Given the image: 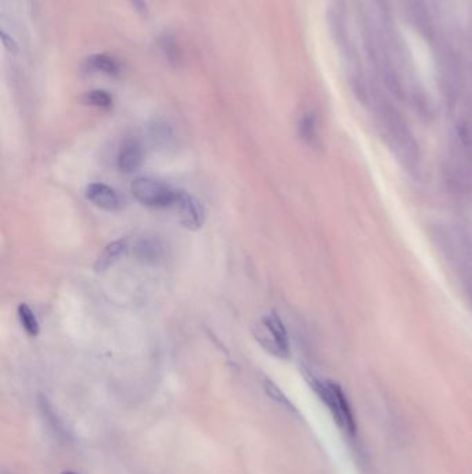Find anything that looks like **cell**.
<instances>
[{
	"instance_id": "1",
	"label": "cell",
	"mask_w": 472,
	"mask_h": 474,
	"mask_svg": "<svg viewBox=\"0 0 472 474\" xmlns=\"http://www.w3.org/2000/svg\"><path fill=\"white\" fill-rule=\"evenodd\" d=\"M353 92L371 112L378 134L395 161L410 173H416L421 166L422 154L417 136L399 109L375 86L363 77L352 80Z\"/></svg>"
},
{
	"instance_id": "2",
	"label": "cell",
	"mask_w": 472,
	"mask_h": 474,
	"mask_svg": "<svg viewBox=\"0 0 472 474\" xmlns=\"http://www.w3.org/2000/svg\"><path fill=\"white\" fill-rule=\"evenodd\" d=\"M432 239L472 308V230L444 223L435 227Z\"/></svg>"
},
{
	"instance_id": "3",
	"label": "cell",
	"mask_w": 472,
	"mask_h": 474,
	"mask_svg": "<svg viewBox=\"0 0 472 474\" xmlns=\"http://www.w3.org/2000/svg\"><path fill=\"white\" fill-rule=\"evenodd\" d=\"M310 384L316 394L320 397L323 404L330 411L336 426L348 436L356 434V419L353 415L351 402L348 401L344 390L339 387V384L334 383L331 380H317L312 379Z\"/></svg>"
},
{
	"instance_id": "4",
	"label": "cell",
	"mask_w": 472,
	"mask_h": 474,
	"mask_svg": "<svg viewBox=\"0 0 472 474\" xmlns=\"http://www.w3.org/2000/svg\"><path fill=\"white\" fill-rule=\"evenodd\" d=\"M252 332L263 350L281 360L290 358L288 335L281 319L275 312L259 319L253 325Z\"/></svg>"
},
{
	"instance_id": "5",
	"label": "cell",
	"mask_w": 472,
	"mask_h": 474,
	"mask_svg": "<svg viewBox=\"0 0 472 474\" xmlns=\"http://www.w3.org/2000/svg\"><path fill=\"white\" fill-rule=\"evenodd\" d=\"M131 190L136 200L147 207L165 208L176 204L179 192L170 186L150 178H138L132 182Z\"/></svg>"
},
{
	"instance_id": "6",
	"label": "cell",
	"mask_w": 472,
	"mask_h": 474,
	"mask_svg": "<svg viewBox=\"0 0 472 474\" xmlns=\"http://www.w3.org/2000/svg\"><path fill=\"white\" fill-rule=\"evenodd\" d=\"M179 210L180 223L189 230H198L205 222V211L201 203L185 192H179L177 201L175 204Z\"/></svg>"
},
{
	"instance_id": "7",
	"label": "cell",
	"mask_w": 472,
	"mask_h": 474,
	"mask_svg": "<svg viewBox=\"0 0 472 474\" xmlns=\"http://www.w3.org/2000/svg\"><path fill=\"white\" fill-rule=\"evenodd\" d=\"M86 198L96 207L106 211H118L122 207V201L116 192L103 183L89 185L86 189Z\"/></svg>"
},
{
	"instance_id": "8",
	"label": "cell",
	"mask_w": 472,
	"mask_h": 474,
	"mask_svg": "<svg viewBox=\"0 0 472 474\" xmlns=\"http://www.w3.org/2000/svg\"><path fill=\"white\" fill-rule=\"evenodd\" d=\"M144 160L143 147L136 139H126L118 153V168L125 173L136 172Z\"/></svg>"
},
{
	"instance_id": "9",
	"label": "cell",
	"mask_w": 472,
	"mask_h": 474,
	"mask_svg": "<svg viewBox=\"0 0 472 474\" xmlns=\"http://www.w3.org/2000/svg\"><path fill=\"white\" fill-rule=\"evenodd\" d=\"M126 250H128V244L125 240L112 242L111 244H109L97 257L96 264H94L96 272H106L109 268H111L114 264H116L121 259V257H124Z\"/></svg>"
},
{
	"instance_id": "10",
	"label": "cell",
	"mask_w": 472,
	"mask_h": 474,
	"mask_svg": "<svg viewBox=\"0 0 472 474\" xmlns=\"http://www.w3.org/2000/svg\"><path fill=\"white\" fill-rule=\"evenodd\" d=\"M135 252H136V255H138L139 259L154 262V261L160 259V257L163 254V247L157 240L146 239V240L139 242Z\"/></svg>"
},
{
	"instance_id": "11",
	"label": "cell",
	"mask_w": 472,
	"mask_h": 474,
	"mask_svg": "<svg viewBox=\"0 0 472 474\" xmlns=\"http://www.w3.org/2000/svg\"><path fill=\"white\" fill-rule=\"evenodd\" d=\"M17 311H18L20 322H21L24 330L27 332V335H31V337H36L39 335V322H38L35 313L32 312V309L27 304H21Z\"/></svg>"
},
{
	"instance_id": "12",
	"label": "cell",
	"mask_w": 472,
	"mask_h": 474,
	"mask_svg": "<svg viewBox=\"0 0 472 474\" xmlns=\"http://www.w3.org/2000/svg\"><path fill=\"white\" fill-rule=\"evenodd\" d=\"M84 102L89 106L99 109H110L112 106V97L104 90H93L86 93Z\"/></svg>"
},
{
	"instance_id": "13",
	"label": "cell",
	"mask_w": 472,
	"mask_h": 474,
	"mask_svg": "<svg viewBox=\"0 0 472 474\" xmlns=\"http://www.w3.org/2000/svg\"><path fill=\"white\" fill-rule=\"evenodd\" d=\"M90 64L97 71H101V72H106V74H110V75H115L118 72V64L111 57L97 55V56L92 57Z\"/></svg>"
},
{
	"instance_id": "14",
	"label": "cell",
	"mask_w": 472,
	"mask_h": 474,
	"mask_svg": "<svg viewBox=\"0 0 472 474\" xmlns=\"http://www.w3.org/2000/svg\"><path fill=\"white\" fill-rule=\"evenodd\" d=\"M300 131H301V136L302 139L306 140L309 144H313L316 141V122L313 115L306 114L302 117L301 122H300Z\"/></svg>"
},
{
	"instance_id": "15",
	"label": "cell",
	"mask_w": 472,
	"mask_h": 474,
	"mask_svg": "<svg viewBox=\"0 0 472 474\" xmlns=\"http://www.w3.org/2000/svg\"><path fill=\"white\" fill-rule=\"evenodd\" d=\"M263 389L268 392V395H269L272 399H275L276 402H278L280 405H282V406H285V408H290V409H294L292 405H291V402L288 401V398L284 395V392L280 390L278 386H276L272 380L265 379V380H263Z\"/></svg>"
},
{
	"instance_id": "16",
	"label": "cell",
	"mask_w": 472,
	"mask_h": 474,
	"mask_svg": "<svg viewBox=\"0 0 472 474\" xmlns=\"http://www.w3.org/2000/svg\"><path fill=\"white\" fill-rule=\"evenodd\" d=\"M61 474H77V473H72V472H62Z\"/></svg>"
},
{
	"instance_id": "17",
	"label": "cell",
	"mask_w": 472,
	"mask_h": 474,
	"mask_svg": "<svg viewBox=\"0 0 472 474\" xmlns=\"http://www.w3.org/2000/svg\"><path fill=\"white\" fill-rule=\"evenodd\" d=\"M470 114H471V115H472V112H470Z\"/></svg>"
}]
</instances>
